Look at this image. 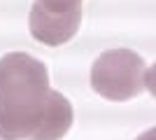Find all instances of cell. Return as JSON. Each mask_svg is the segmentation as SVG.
<instances>
[{
  "instance_id": "6da1fadb",
  "label": "cell",
  "mask_w": 156,
  "mask_h": 140,
  "mask_svg": "<svg viewBox=\"0 0 156 140\" xmlns=\"http://www.w3.org/2000/svg\"><path fill=\"white\" fill-rule=\"evenodd\" d=\"M72 126V105L49 87V70L26 52L0 59V138L61 140Z\"/></svg>"
},
{
  "instance_id": "7a4b0ae2",
  "label": "cell",
  "mask_w": 156,
  "mask_h": 140,
  "mask_svg": "<svg viewBox=\"0 0 156 140\" xmlns=\"http://www.w3.org/2000/svg\"><path fill=\"white\" fill-rule=\"evenodd\" d=\"M151 70L142 56L130 49H110L91 68V87L107 100H130L144 89L151 91Z\"/></svg>"
},
{
  "instance_id": "3957f363",
  "label": "cell",
  "mask_w": 156,
  "mask_h": 140,
  "mask_svg": "<svg viewBox=\"0 0 156 140\" xmlns=\"http://www.w3.org/2000/svg\"><path fill=\"white\" fill-rule=\"evenodd\" d=\"M82 21V0H35L28 14L30 35L42 45L58 47L72 40Z\"/></svg>"
},
{
  "instance_id": "277c9868",
  "label": "cell",
  "mask_w": 156,
  "mask_h": 140,
  "mask_svg": "<svg viewBox=\"0 0 156 140\" xmlns=\"http://www.w3.org/2000/svg\"><path fill=\"white\" fill-rule=\"evenodd\" d=\"M154 135H156V131H154V128H149V131H147L142 138H137V140H154Z\"/></svg>"
}]
</instances>
